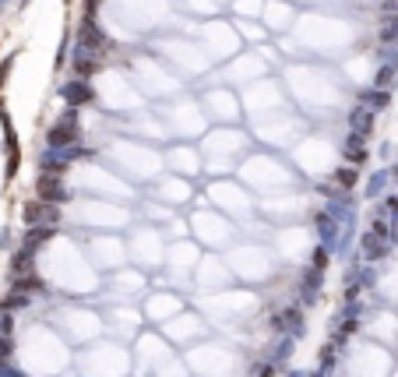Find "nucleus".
Masks as SVG:
<instances>
[{"label": "nucleus", "instance_id": "1", "mask_svg": "<svg viewBox=\"0 0 398 377\" xmlns=\"http://www.w3.org/2000/svg\"><path fill=\"white\" fill-rule=\"evenodd\" d=\"M35 191H39V201H46V204L67 201V191H64V184H61V173H42V177L35 180Z\"/></svg>", "mask_w": 398, "mask_h": 377}, {"label": "nucleus", "instance_id": "2", "mask_svg": "<svg viewBox=\"0 0 398 377\" xmlns=\"http://www.w3.org/2000/svg\"><path fill=\"white\" fill-rule=\"evenodd\" d=\"M22 219H25L29 230H35V226H46V219H56V208L46 204V201H25Z\"/></svg>", "mask_w": 398, "mask_h": 377}, {"label": "nucleus", "instance_id": "3", "mask_svg": "<svg viewBox=\"0 0 398 377\" xmlns=\"http://www.w3.org/2000/svg\"><path fill=\"white\" fill-rule=\"evenodd\" d=\"M317 293H321V272L317 268H307L303 282H300V296H303V303H310V300H317Z\"/></svg>", "mask_w": 398, "mask_h": 377}, {"label": "nucleus", "instance_id": "4", "mask_svg": "<svg viewBox=\"0 0 398 377\" xmlns=\"http://www.w3.org/2000/svg\"><path fill=\"white\" fill-rule=\"evenodd\" d=\"M11 353H15V342H11L8 335H0V367L11 360Z\"/></svg>", "mask_w": 398, "mask_h": 377}, {"label": "nucleus", "instance_id": "5", "mask_svg": "<svg viewBox=\"0 0 398 377\" xmlns=\"http://www.w3.org/2000/svg\"><path fill=\"white\" fill-rule=\"evenodd\" d=\"M338 180H342V187H353L356 184V170H342V177H338Z\"/></svg>", "mask_w": 398, "mask_h": 377}, {"label": "nucleus", "instance_id": "6", "mask_svg": "<svg viewBox=\"0 0 398 377\" xmlns=\"http://www.w3.org/2000/svg\"><path fill=\"white\" fill-rule=\"evenodd\" d=\"M257 377H275V367H257Z\"/></svg>", "mask_w": 398, "mask_h": 377}]
</instances>
